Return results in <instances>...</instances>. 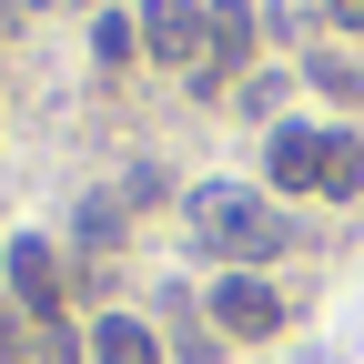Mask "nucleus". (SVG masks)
I'll use <instances>...</instances> for the list:
<instances>
[{
    "instance_id": "1",
    "label": "nucleus",
    "mask_w": 364,
    "mask_h": 364,
    "mask_svg": "<svg viewBox=\"0 0 364 364\" xmlns=\"http://www.w3.org/2000/svg\"><path fill=\"white\" fill-rule=\"evenodd\" d=\"M182 223H193V243L223 253V263H273V253H294V223L273 213L263 193H243V182H203L193 203H182Z\"/></svg>"
},
{
    "instance_id": "2",
    "label": "nucleus",
    "mask_w": 364,
    "mask_h": 364,
    "mask_svg": "<svg viewBox=\"0 0 364 364\" xmlns=\"http://www.w3.org/2000/svg\"><path fill=\"white\" fill-rule=\"evenodd\" d=\"M263 172L284 182V193H354V182H364V142H354V132L284 122V132L263 142Z\"/></svg>"
},
{
    "instance_id": "3",
    "label": "nucleus",
    "mask_w": 364,
    "mask_h": 364,
    "mask_svg": "<svg viewBox=\"0 0 364 364\" xmlns=\"http://www.w3.org/2000/svg\"><path fill=\"white\" fill-rule=\"evenodd\" d=\"M142 51L162 71H193L203 81V51H213V0H142Z\"/></svg>"
},
{
    "instance_id": "4",
    "label": "nucleus",
    "mask_w": 364,
    "mask_h": 364,
    "mask_svg": "<svg viewBox=\"0 0 364 364\" xmlns=\"http://www.w3.org/2000/svg\"><path fill=\"white\" fill-rule=\"evenodd\" d=\"M213 324L243 334V344H263V334H284V304H273L263 273H223V284H213Z\"/></svg>"
},
{
    "instance_id": "5",
    "label": "nucleus",
    "mask_w": 364,
    "mask_h": 364,
    "mask_svg": "<svg viewBox=\"0 0 364 364\" xmlns=\"http://www.w3.org/2000/svg\"><path fill=\"white\" fill-rule=\"evenodd\" d=\"M11 304L31 314V324H61V263H51V243H11Z\"/></svg>"
},
{
    "instance_id": "6",
    "label": "nucleus",
    "mask_w": 364,
    "mask_h": 364,
    "mask_svg": "<svg viewBox=\"0 0 364 364\" xmlns=\"http://www.w3.org/2000/svg\"><path fill=\"white\" fill-rule=\"evenodd\" d=\"M253 61V0H213V51H203V81L213 71H243Z\"/></svg>"
},
{
    "instance_id": "7",
    "label": "nucleus",
    "mask_w": 364,
    "mask_h": 364,
    "mask_svg": "<svg viewBox=\"0 0 364 364\" xmlns=\"http://www.w3.org/2000/svg\"><path fill=\"white\" fill-rule=\"evenodd\" d=\"M91 364H162V344H152L142 314H102L91 324Z\"/></svg>"
},
{
    "instance_id": "8",
    "label": "nucleus",
    "mask_w": 364,
    "mask_h": 364,
    "mask_svg": "<svg viewBox=\"0 0 364 364\" xmlns=\"http://www.w3.org/2000/svg\"><path fill=\"white\" fill-rule=\"evenodd\" d=\"M314 81H324V91H344V102L364 91V71H354V61H334V51H314Z\"/></svg>"
},
{
    "instance_id": "9",
    "label": "nucleus",
    "mask_w": 364,
    "mask_h": 364,
    "mask_svg": "<svg viewBox=\"0 0 364 364\" xmlns=\"http://www.w3.org/2000/svg\"><path fill=\"white\" fill-rule=\"evenodd\" d=\"M132 41H142L132 21H102V31H91V51H102V61H132Z\"/></svg>"
},
{
    "instance_id": "10",
    "label": "nucleus",
    "mask_w": 364,
    "mask_h": 364,
    "mask_svg": "<svg viewBox=\"0 0 364 364\" xmlns=\"http://www.w3.org/2000/svg\"><path fill=\"white\" fill-rule=\"evenodd\" d=\"M0 364H21V304L0 294Z\"/></svg>"
},
{
    "instance_id": "11",
    "label": "nucleus",
    "mask_w": 364,
    "mask_h": 364,
    "mask_svg": "<svg viewBox=\"0 0 364 364\" xmlns=\"http://www.w3.org/2000/svg\"><path fill=\"white\" fill-rule=\"evenodd\" d=\"M324 11H334V21H344V31H364V0H324Z\"/></svg>"
}]
</instances>
